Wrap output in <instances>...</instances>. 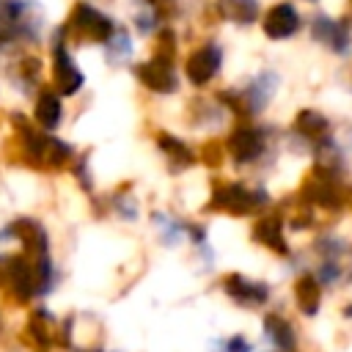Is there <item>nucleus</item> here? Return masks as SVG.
Here are the masks:
<instances>
[{"instance_id":"nucleus-1","label":"nucleus","mask_w":352,"mask_h":352,"mask_svg":"<svg viewBox=\"0 0 352 352\" xmlns=\"http://www.w3.org/2000/svg\"><path fill=\"white\" fill-rule=\"evenodd\" d=\"M44 11L36 0H3L0 3V44L36 41L41 33Z\"/></svg>"},{"instance_id":"nucleus-2","label":"nucleus","mask_w":352,"mask_h":352,"mask_svg":"<svg viewBox=\"0 0 352 352\" xmlns=\"http://www.w3.org/2000/svg\"><path fill=\"white\" fill-rule=\"evenodd\" d=\"M66 30H74V36L88 38V41H107L116 33V25L99 8L88 6V3H77L74 11H72V19L66 25Z\"/></svg>"},{"instance_id":"nucleus-3","label":"nucleus","mask_w":352,"mask_h":352,"mask_svg":"<svg viewBox=\"0 0 352 352\" xmlns=\"http://www.w3.org/2000/svg\"><path fill=\"white\" fill-rule=\"evenodd\" d=\"M319 250L324 256V264L319 270V280L336 283V280H349L352 278V245L341 239H322Z\"/></svg>"},{"instance_id":"nucleus-4","label":"nucleus","mask_w":352,"mask_h":352,"mask_svg":"<svg viewBox=\"0 0 352 352\" xmlns=\"http://www.w3.org/2000/svg\"><path fill=\"white\" fill-rule=\"evenodd\" d=\"M52 74H55V82H58V91L60 94H77L80 85H82V72L77 69L72 52L66 50L63 44V30H58L55 41H52Z\"/></svg>"},{"instance_id":"nucleus-5","label":"nucleus","mask_w":352,"mask_h":352,"mask_svg":"<svg viewBox=\"0 0 352 352\" xmlns=\"http://www.w3.org/2000/svg\"><path fill=\"white\" fill-rule=\"evenodd\" d=\"M135 74H138V80H140L146 88H151V91H157V94H173V91L179 88V77H176L173 60H170V58H162V55H154L151 60L140 63V66L135 69Z\"/></svg>"},{"instance_id":"nucleus-6","label":"nucleus","mask_w":352,"mask_h":352,"mask_svg":"<svg viewBox=\"0 0 352 352\" xmlns=\"http://www.w3.org/2000/svg\"><path fill=\"white\" fill-rule=\"evenodd\" d=\"M25 148L36 162L50 165V168L63 165L72 154V146H66L63 140H58L47 132H30V129H25Z\"/></svg>"},{"instance_id":"nucleus-7","label":"nucleus","mask_w":352,"mask_h":352,"mask_svg":"<svg viewBox=\"0 0 352 352\" xmlns=\"http://www.w3.org/2000/svg\"><path fill=\"white\" fill-rule=\"evenodd\" d=\"M220 63H223V50L217 44H204L187 58L184 72H187L192 85H204L220 72Z\"/></svg>"},{"instance_id":"nucleus-8","label":"nucleus","mask_w":352,"mask_h":352,"mask_svg":"<svg viewBox=\"0 0 352 352\" xmlns=\"http://www.w3.org/2000/svg\"><path fill=\"white\" fill-rule=\"evenodd\" d=\"M297 28H300V14L289 3L272 6L267 11V16H264V33L270 38H289V36L297 33Z\"/></svg>"},{"instance_id":"nucleus-9","label":"nucleus","mask_w":352,"mask_h":352,"mask_svg":"<svg viewBox=\"0 0 352 352\" xmlns=\"http://www.w3.org/2000/svg\"><path fill=\"white\" fill-rule=\"evenodd\" d=\"M264 201H267L264 192L245 190L242 184H228V187L217 190V195H214V204H217V206H223V209H228V212H236V214L253 212V209L261 206Z\"/></svg>"},{"instance_id":"nucleus-10","label":"nucleus","mask_w":352,"mask_h":352,"mask_svg":"<svg viewBox=\"0 0 352 352\" xmlns=\"http://www.w3.org/2000/svg\"><path fill=\"white\" fill-rule=\"evenodd\" d=\"M275 88H278V74H275V72H261V74L242 91V96H239L245 113H258V110H264L267 102L272 99Z\"/></svg>"},{"instance_id":"nucleus-11","label":"nucleus","mask_w":352,"mask_h":352,"mask_svg":"<svg viewBox=\"0 0 352 352\" xmlns=\"http://www.w3.org/2000/svg\"><path fill=\"white\" fill-rule=\"evenodd\" d=\"M228 151L236 162H250L264 151V135L261 129L253 126H239L231 138H228Z\"/></svg>"},{"instance_id":"nucleus-12","label":"nucleus","mask_w":352,"mask_h":352,"mask_svg":"<svg viewBox=\"0 0 352 352\" xmlns=\"http://www.w3.org/2000/svg\"><path fill=\"white\" fill-rule=\"evenodd\" d=\"M314 38L338 50V52H346L349 50V19L333 22L330 16H316L314 19Z\"/></svg>"},{"instance_id":"nucleus-13","label":"nucleus","mask_w":352,"mask_h":352,"mask_svg":"<svg viewBox=\"0 0 352 352\" xmlns=\"http://www.w3.org/2000/svg\"><path fill=\"white\" fill-rule=\"evenodd\" d=\"M226 292L242 305H258V302L267 300V286L264 283H253V280H248L242 275H228L226 278Z\"/></svg>"},{"instance_id":"nucleus-14","label":"nucleus","mask_w":352,"mask_h":352,"mask_svg":"<svg viewBox=\"0 0 352 352\" xmlns=\"http://www.w3.org/2000/svg\"><path fill=\"white\" fill-rule=\"evenodd\" d=\"M217 11L223 19H231L236 25H250L258 16L256 0H217Z\"/></svg>"},{"instance_id":"nucleus-15","label":"nucleus","mask_w":352,"mask_h":352,"mask_svg":"<svg viewBox=\"0 0 352 352\" xmlns=\"http://www.w3.org/2000/svg\"><path fill=\"white\" fill-rule=\"evenodd\" d=\"M36 121L41 124V129H55L60 124V99L52 91H44L36 102Z\"/></svg>"},{"instance_id":"nucleus-16","label":"nucleus","mask_w":352,"mask_h":352,"mask_svg":"<svg viewBox=\"0 0 352 352\" xmlns=\"http://www.w3.org/2000/svg\"><path fill=\"white\" fill-rule=\"evenodd\" d=\"M264 330H267V338H270L280 352H292V349H294V333H292V327H289L286 319H280V316H267Z\"/></svg>"},{"instance_id":"nucleus-17","label":"nucleus","mask_w":352,"mask_h":352,"mask_svg":"<svg viewBox=\"0 0 352 352\" xmlns=\"http://www.w3.org/2000/svg\"><path fill=\"white\" fill-rule=\"evenodd\" d=\"M160 16H162V11L157 8L154 0H135L132 19H135V28H138L140 33H154L157 25H160Z\"/></svg>"},{"instance_id":"nucleus-18","label":"nucleus","mask_w":352,"mask_h":352,"mask_svg":"<svg viewBox=\"0 0 352 352\" xmlns=\"http://www.w3.org/2000/svg\"><path fill=\"white\" fill-rule=\"evenodd\" d=\"M294 129H297L300 135H305V138H322V135L327 132V121H324V116L316 113V110H302V113L297 116V121H294Z\"/></svg>"},{"instance_id":"nucleus-19","label":"nucleus","mask_w":352,"mask_h":352,"mask_svg":"<svg viewBox=\"0 0 352 352\" xmlns=\"http://www.w3.org/2000/svg\"><path fill=\"white\" fill-rule=\"evenodd\" d=\"M256 239H261L264 245H270V248H275V250H286V245H283V234H280V220L278 217H264V220H258V226H256Z\"/></svg>"},{"instance_id":"nucleus-20","label":"nucleus","mask_w":352,"mask_h":352,"mask_svg":"<svg viewBox=\"0 0 352 352\" xmlns=\"http://www.w3.org/2000/svg\"><path fill=\"white\" fill-rule=\"evenodd\" d=\"M319 278H302L297 283V302L305 314H314L319 308Z\"/></svg>"},{"instance_id":"nucleus-21","label":"nucleus","mask_w":352,"mask_h":352,"mask_svg":"<svg viewBox=\"0 0 352 352\" xmlns=\"http://www.w3.org/2000/svg\"><path fill=\"white\" fill-rule=\"evenodd\" d=\"M132 58V41L124 30H116L110 38H107V60L110 63H124Z\"/></svg>"},{"instance_id":"nucleus-22","label":"nucleus","mask_w":352,"mask_h":352,"mask_svg":"<svg viewBox=\"0 0 352 352\" xmlns=\"http://www.w3.org/2000/svg\"><path fill=\"white\" fill-rule=\"evenodd\" d=\"M160 148L168 151V157L179 160V162H192V154L187 151V146H184L182 140L170 138V135H160Z\"/></svg>"},{"instance_id":"nucleus-23","label":"nucleus","mask_w":352,"mask_h":352,"mask_svg":"<svg viewBox=\"0 0 352 352\" xmlns=\"http://www.w3.org/2000/svg\"><path fill=\"white\" fill-rule=\"evenodd\" d=\"M226 352H250V344L242 336H234L231 341H226Z\"/></svg>"},{"instance_id":"nucleus-24","label":"nucleus","mask_w":352,"mask_h":352,"mask_svg":"<svg viewBox=\"0 0 352 352\" xmlns=\"http://www.w3.org/2000/svg\"><path fill=\"white\" fill-rule=\"evenodd\" d=\"M349 3H352V0H349Z\"/></svg>"},{"instance_id":"nucleus-25","label":"nucleus","mask_w":352,"mask_h":352,"mask_svg":"<svg viewBox=\"0 0 352 352\" xmlns=\"http://www.w3.org/2000/svg\"><path fill=\"white\" fill-rule=\"evenodd\" d=\"M0 3H3V0H0Z\"/></svg>"}]
</instances>
